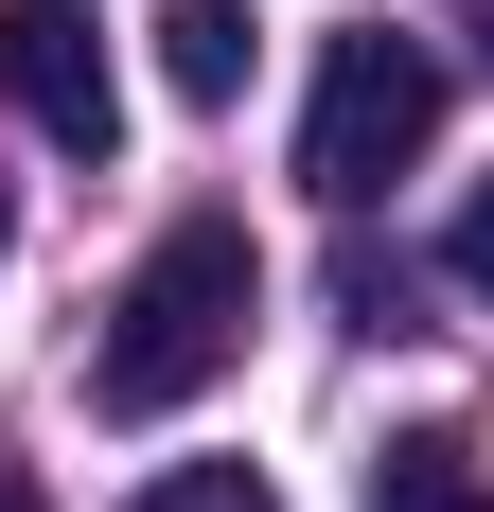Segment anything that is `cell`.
<instances>
[{"instance_id":"obj_6","label":"cell","mask_w":494,"mask_h":512,"mask_svg":"<svg viewBox=\"0 0 494 512\" xmlns=\"http://www.w3.org/2000/svg\"><path fill=\"white\" fill-rule=\"evenodd\" d=\"M124 512H283V495H265L247 460H177V477H142Z\"/></svg>"},{"instance_id":"obj_2","label":"cell","mask_w":494,"mask_h":512,"mask_svg":"<svg viewBox=\"0 0 494 512\" xmlns=\"http://www.w3.org/2000/svg\"><path fill=\"white\" fill-rule=\"evenodd\" d=\"M424 142H442V53H424V36H336V53H318V106H300V177H318L336 212H371V195H389Z\"/></svg>"},{"instance_id":"obj_5","label":"cell","mask_w":494,"mask_h":512,"mask_svg":"<svg viewBox=\"0 0 494 512\" xmlns=\"http://www.w3.org/2000/svg\"><path fill=\"white\" fill-rule=\"evenodd\" d=\"M159 89L177 106H230L247 89V0H177V18H159Z\"/></svg>"},{"instance_id":"obj_7","label":"cell","mask_w":494,"mask_h":512,"mask_svg":"<svg viewBox=\"0 0 494 512\" xmlns=\"http://www.w3.org/2000/svg\"><path fill=\"white\" fill-rule=\"evenodd\" d=\"M442 265H459V283H477V301H494V177H477V195H459V230H442Z\"/></svg>"},{"instance_id":"obj_3","label":"cell","mask_w":494,"mask_h":512,"mask_svg":"<svg viewBox=\"0 0 494 512\" xmlns=\"http://www.w3.org/2000/svg\"><path fill=\"white\" fill-rule=\"evenodd\" d=\"M0 89H18V124L71 159L124 142V71H106V18L89 0H0Z\"/></svg>"},{"instance_id":"obj_1","label":"cell","mask_w":494,"mask_h":512,"mask_svg":"<svg viewBox=\"0 0 494 512\" xmlns=\"http://www.w3.org/2000/svg\"><path fill=\"white\" fill-rule=\"evenodd\" d=\"M247 318H265V248H247L230 212H177L124 283H106V336H89V407L106 424H177L212 371L247 354Z\"/></svg>"},{"instance_id":"obj_4","label":"cell","mask_w":494,"mask_h":512,"mask_svg":"<svg viewBox=\"0 0 494 512\" xmlns=\"http://www.w3.org/2000/svg\"><path fill=\"white\" fill-rule=\"evenodd\" d=\"M371 512H494V460L459 424H406L389 460H371Z\"/></svg>"},{"instance_id":"obj_9","label":"cell","mask_w":494,"mask_h":512,"mask_svg":"<svg viewBox=\"0 0 494 512\" xmlns=\"http://www.w3.org/2000/svg\"><path fill=\"white\" fill-rule=\"evenodd\" d=\"M0 248H18V212H0Z\"/></svg>"},{"instance_id":"obj_10","label":"cell","mask_w":494,"mask_h":512,"mask_svg":"<svg viewBox=\"0 0 494 512\" xmlns=\"http://www.w3.org/2000/svg\"><path fill=\"white\" fill-rule=\"evenodd\" d=\"M0 512H36V495H0Z\"/></svg>"},{"instance_id":"obj_8","label":"cell","mask_w":494,"mask_h":512,"mask_svg":"<svg viewBox=\"0 0 494 512\" xmlns=\"http://www.w3.org/2000/svg\"><path fill=\"white\" fill-rule=\"evenodd\" d=\"M459 36H477V53H494V0H459Z\"/></svg>"}]
</instances>
